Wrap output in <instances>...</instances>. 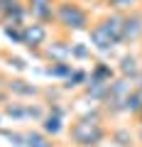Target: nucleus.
Wrapping results in <instances>:
<instances>
[{"instance_id": "obj_18", "label": "nucleus", "mask_w": 142, "mask_h": 147, "mask_svg": "<svg viewBox=\"0 0 142 147\" xmlns=\"http://www.w3.org/2000/svg\"><path fill=\"white\" fill-rule=\"evenodd\" d=\"M5 34L10 37V39H15V42L22 44V27H5Z\"/></svg>"}, {"instance_id": "obj_11", "label": "nucleus", "mask_w": 142, "mask_h": 147, "mask_svg": "<svg viewBox=\"0 0 142 147\" xmlns=\"http://www.w3.org/2000/svg\"><path fill=\"white\" fill-rule=\"evenodd\" d=\"M113 76H115V71H113L105 61H98L93 69H91V76H88V79L100 81V84H113Z\"/></svg>"}, {"instance_id": "obj_3", "label": "nucleus", "mask_w": 142, "mask_h": 147, "mask_svg": "<svg viewBox=\"0 0 142 147\" xmlns=\"http://www.w3.org/2000/svg\"><path fill=\"white\" fill-rule=\"evenodd\" d=\"M49 30L42 22H30V25H22V44L27 49H39L42 44H47Z\"/></svg>"}, {"instance_id": "obj_19", "label": "nucleus", "mask_w": 142, "mask_h": 147, "mask_svg": "<svg viewBox=\"0 0 142 147\" xmlns=\"http://www.w3.org/2000/svg\"><path fill=\"white\" fill-rule=\"evenodd\" d=\"M135 120H137V125L142 127V108H140V110H137V113H135Z\"/></svg>"}, {"instance_id": "obj_13", "label": "nucleus", "mask_w": 142, "mask_h": 147, "mask_svg": "<svg viewBox=\"0 0 142 147\" xmlns=\"http://www.w3.org/2000/svg\"><path fill=\"white\" fill-rule=\"evenodd\" d=\"M25 142H27V147H57L52 142V137L44 135V132H27Z\"/></svg>"}, {"instance_id": "obj_1", "label": "nucleus", "mask_w": 142, "mask_h": 147, "mask_svg": "<svg viewBox=\"0 0 142 147\" xmlns=\"http://www.w3.org/2000/svg\"><path fill=\"white\" fill-rule=\"evenodd\" d=\"M69 137L76 147H100L108 137V127L103 125V118L98 113H86L71 123Z\"/></svg>"}, {"instance_id": "obj_6", "label": "nucleus", "mask_w": 142, "mask_h": 147, "mask_svg": "<svg viewBox=\"0 0 142 147\" xmlns=\"http://www.w3.org/2000/svg\"><path fill=\"white\" fill-rule=\"evenodd\" d=\"M88 37H91V47L93 49H98V52H110L113 47H118V42L113 39L108 32L100 27V22H96V25H91V30H88Z\"/></svg>"}, {"instance_id": "obj_5", "label": "nucleus", "mask_w": 142, "mask_h": 147, "mask_svg": "<svg viewBox=\"0 0 142 147\" xmlns=\"http://www.w3.org/2000/svg\"><path fill=\"white\" fill-rule=\"evenodd\" d=\"M25 7H27V12L32 15L34 22L49 25V22L54 20V7H57V3H54V0H27Z\"/></svg>"}, {"instance_id": "obj_7", "label": "nucleus", "mask_w": 142, "mask_h": 147, "mask_svg": "<svg viewBox=\"0 0 142 147\" xmlns=\"http://www.w3.org/2000/svg\"><path fill=\"white\" fill-rule=\"evenodd\" d=\"M118 74H120V79H127L135 84L137 76L142 74V59L137 54H125L120 59V66H118Z\"/></svg>"}, {"instance_id": "obj_2", "label": "nucleus", "mask_w": 142, "mask_h": 147, "mask_svg": "<svg viewBox=\"0 0 142 147\" xmlns=\"http://www.w3.org/2000/svg\"><path fill=\"white\" fill-rule=\"evenodd\" d=\"M54 20L64 27V30H74V32H86L91 30V17L88 10L81 7L74 0H61L54 7Z\"/></svg>"}, {"instance_id": "obj_14", "label": "nucleus", "mask_w": 142, "mask_h": 147, "mask_svg": "<svg viewBox=\"0 0 142 147\" xmlns=\"http://www.w3.org/2000/svg\"><path fill=\"white\" fill-rule=\"evenodd\" d=\"M140 0H108V7L113 12H120V15H127V12L137 10Z\"/></svg>"}, {"instance_id": "obj_20", "label": "nucleus", "mask_w": 142, "mask_h": 147, "mask_svg": "<svg viewBox=\"0 0 142 147\" xmlns=\"http://www.w3.org/2000/svg\"><path fill=\"white\" fill-rule=\"evenodd\" d=\"M135 84H137L135 88H137V91H140V93H142V74H140V76H137V81H135Z\"/></svg>"}, {"instance_id": "obj_15", "label": "nucleus", "mask_w": 142, "mask_h": 147, "mask_svg": "<svg viewBox=\"0 0 142 147\" xmlns=\"http://www.w3.org/2000/svg\"><path fill=\"white\" fill-rule=\"evenodd\" d=\"M110 137H113V142H118L120 147H132V145H135V137H132V132L127 130V127H120V130H115Z\"/></svg>"}, {"instance_id": "obj_9", "label": "nucleus", "mask_w": 142, "mask_h": 147, "mask_svg": "<svg viewBox=\"0 0 142 147\" xmlns=\"http://www.w3.org/2000/svg\"><path fill=\"white\" fill-rule=\"evenodd\" d=\"M47 59H52V64H64V61H69L71 59V44H66V42H54V44H49L47 47Z\"/></svg>"}, {"instance_id": "obj_16", "label": "nucleus", "mask_w": 142, "mask_h": 147, "mask_svg": "<svg viewBox=\"0 0 142 147\" xmlns=\"http://www.w3.org/2000/svg\"><path fill=\"white\" fill-rule=\"evenodd\" d=\"M86 81H88V74H86L83 69H74V71H71V76L66 79V84H64V88H76V86L86 84Z\"/></svg>"}, {"instance_id": "obj_17", "label": "nucleus", "mask_w": 142, "mask_h": 147, "mask_svg": "<svg viewBox=\"0 0 142 147\" xmlns=\"http://www.w3.org/2000/svg\"><path fill=\"white\" fill-rule=\"evenodd\" d=\"M71 71H74V66H71L69 61H64V64H52V66L47 69L49 76H59V79H69Z\"/></svg>"}, {"instance_id": "obj_21", "label": "nucleus", "mask_w": 142, "mask_h": 147, "mask_svg": "<svg viewBox=\"0 0 142 147\" xmlns=\"http://www.w3.org/2000/svg\"><path fill=\"white\" fill-rule=\"evenodd\" d=\"M140 142H142V127H140Z\"/></svg>"}, {"instance_id": "obj_8", "label": "nucleus", "mask_w": 142, "mask_h": 147, "mask_svg": "<svg viewBox=\"0 0 142 147\" xmlns=\"http://www.w3.org/2000/svg\"><path fill=\"white\" fill-rule=\"evenodd\" d=\"M122 17H125V15H120V12H110V15H105V17L98 20L100 27H103L118 44H122Z\"/></svg>"}, {"instance_id": "obj_10", "label": "nucleus", "mask_w": 142, "mask_h": 147, "mask_svg": "<svg viewBox=\"0 0 142 147\" xmlns=\"http://www.w3.org/2000/svg\"><path fill=\"white\" fill-rule=\"evenodd\" d=\"M44 135H59V132L64 130V120H61V108H54L52 113H49L47 118H44Z\"/></svg>"}, {"instance_id": "obj_4", "label": "nucleus", "mask_w": 142, "mask_h": 147, "mask_svg": "<svg viewBox=\"0 0 142 147\" xmlns=\"http://www.w3.org/2000/svg\"><path fill=\"white\" fill-rule=\"evenodd\" d=\"M142 39V10H132L122 17V44H135Z\"/></svg>"}, {"instance_id": "obj_12", "label": "nucleus", "mask_w": 142, "mask_h": 147, "mask_svg": "<svg viewBox=\"0 0 142 147\" xmlns=\"http://www.w3.org/2000/svg\"><path fill=\"white\" fill-rule=\"evenodd\" d=\"M7 88H10V93L27 96V98H32V96H37V93H39V88H37V86L27 84V81H22V79H12L10 84H7Z\"/></svg>"}]
</instances>
